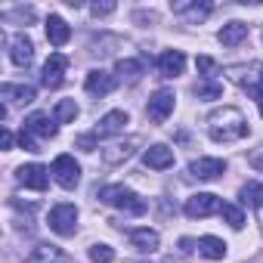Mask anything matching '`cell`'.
Listing matches in <instances>:
<instances>
[{
	"label": "cell",
	"mask_w": 263,
	"mask_h": 263,
	"mask_svg": "<svg viewBox=\"0 0 263 263\" xmlns=\"http://www.w3.org/2000/svg\"><path fill=\"white\" fill-rule=\"evenodd\" d=\"M251 134L248 127V118L235 108V105H223V108H214L208 115V137L214 143H238Z\"/></svg>",
	"instance_id": "obj_1"
},
{
	"label": "cell",
	"mask_w": 263,
	"mask_h": 263,
	"mask_svg": "<svg viewBox=\"0 0 263 263\" xmlns=\"http://www.w3.org/2000/svg\"><path fill=\"white\" fill-rule=\"evenodd\" d=\"M96 198H99L102 204H108V208H118V211L130 214V217H140V214H146V201H143V198H140L134 189L118 186V183H111V186H102V189L96 192Z\"/></svg>",
	"instance_id": "obj_2"
},
{
	"label": "cell",
	"mask_w": 263,
	"mask_h": 263,
	"mask_svg": "<svg viewBox=\"0 0 263 263\" xmlns=\"http://www.w3.org/2000/svg\"><path fill=\"white\" fill-rule=\"evenodd\" d=\"M47 223H50V229H53L56 235L71 238V235L78 232V208H74L71 201H59V204H53V208H50Z\"/></svg>",
	"instance_id": "obj_3"
},
{
	"label": "cell",
	"mask_w": 263,
	"mask_h": 263,
	"mask_svg": "<svg viewBox=\"0 0 263 263\" xmlns=\"http://www.w3.org/2000/svg\"><path fill=\"white\" fill-rule=\"evenodd\" d=\"M183 211H186V217H192V220H204V217L223 211V198H220V195H211V192H198V195L186 198Z\"/></svg>",
	"instance_id": "obj_4"
},
{
	"label": "cell",
	"mask_w": 263,
	"mask_h": 263,
	"mask_svg": "<svg viewBox=\"0 0 263 263\" xmlns=\"http://www.w3.org/2000/svg\"><path fill=\"white\" fill-rule=\"evenodd\" d=\"M50 174H53V180H56L62 189H74V186L81 183V164H78L71 155H59V158L53 161Z\"/></svg>",
	"instance_id": "obj_5"
},
{
	"label": "cell",
	"mask_w": 263,
	"mask_h": 263,
	"mask_svg": "<svg viewBox=\"0 0 263 263\" xmlns=\"http://www.w3.org/2000/svg\"><path fill=\"white\" fill-rule=\"evenodd\" d=\"M174 105H177V96H174V90H167V87H161V90H155L152 93V99H149V118L155 121V124H164L171 115H174Z\"/></svg>",
	"instance_id": "obj_6"
},
{
	"label": "cell",
	"mask_w": 263,
	"mask_h": 263,
	"mask_svg": "<svg viewBox=\"0 0 263 263\" xmlns=\"http://www.w3.org/2000/svg\"><path fill=\"white\" fill-rule=\"evenodd\" d=\"M226 174V161L223 158H195L189 164V177L192 180H201V183H211V180H220Z\"/></svg>",
	"instance_id": "obj_7"
},
{
	"label": "cell",
	"mask_w": 263,
	"mask_h": 263,
	"mask_svg": "<svg viewBox=\"0 0 263 263\" xmlns=\"http://www.w3.org/2000/svg\"><path fill=\"white\" fill-rule=\"evenodd\" d=\"M16 180L25 186V189H34V192H44L50 186V171L44 164H22L16 171Z\"/></svg>",
	"instance_id": "obj_8"
},
{
	"label": "cell",
	"mask_w": 263,
	"mask_h": 263,
	"mask_svg": "<svg viewBox=\"0 0 263 263\" xmlns=\"http://www.w3.org/2000/svg\"><path fill=\"white\" fill-rule=\"evenodd\" d=\"M171 10H174V16L186 19L189 25H198V22H204L214 13L211 4H198V0H180V4H171Z\"/></svg>",
	"instance_id": "obj_9"
},
{
	"label": "cell",
	"mask_w": 263,
	"mask_h": 263,
	"mask_svg": "<svg viewBox=\"0 0 263 263\" xmlns=\"http://www.w3.org/2000/svg\"><path fill=\"white\" fill-rule=\"evenodd\" d=\"M115 84H118L115 74H108V71H102V68H93V71H87L84 90H87L93 99H102V96H108V93L115 90Z\"/></svg>",
	"instance_id": "obj_10"
},
{
	"label": "cell",
	"mask_w": 263,
	"mask_h": 263,
	"mask_svg": "<svg viewBox=\"0 0 263 263\" xmlns=\"http://www.w3.org/2000/svg\"><path fill=\"white\" fill-rule=\"evenodd\" d=\"M22 130H28L31 137H41V140H53L59 127H56V118H50L47 111H34V115L25 118Z\"/></svg>",
	"instance_id": "obj_11"
},
{
	"label": "cell",
	"mask_w": 263,
	"mask_h": 263,
	"mask_svg": "<svg viewBox=\"0 0 263 263\" xmlns=\"http://www.w3.org/2000/svg\"><path fill=\"white\" fill-rule=\"evenodd\" d=\"M65 68H68V59H65L62 53H50V59L44 62V71H41V84H44L47 90L59 87L62 78H65Z\"/></svg>",
	"instance_id": "obj_12"
},
{
	"label": "cell",
	"mask_w": 263,
	"mask_h": 263,
	"mask_svg": "<svg viewBox=\"0 0 263 263\" xmlns=\"http://www.w3.org/2000/svg\"><path fill=\"white\" fill-rule=\"evenodd\" d=\"M140 143H143L140 137L118 140V143H111V146H105V149H102V161H105V164H121V161H127L130 155L137 152V146H140Z\"/></svg>",
	"instance_id": "obj_13"
},
{
	"label": "cell",
	"mask_w": 263,
	"mask_h": 263,
	"mask_svg": "<svg viewBox=\"0 0 263 263\" xmlns=\"http://www.w3.org/2000/svg\"><path fill=\"white\" fill-rule=\"evenodd\" d=\"M127 124H130L127 111H124V108H115V111H105V115L99 118V124H96L93 134H96L99 140H102V137H115V134H121Z\"/></svg>",
	"instance_id": "obj_14"
},
{
	"label": "cell",
	"mask_w": 263,
	"mask_h": 263,
	"mask_svg": "<svg viewBox=\"0 0 263 263\" xmlns=\"http://www.w3.org/2000/svg\"><path fill=\"white\" fill-rule=\"evenodd\" d=\"M10 59H13V65H19V68H28V65H31V59H34V44H31L28 34L19 31V34L10 41Z\"/></svg>",
	"instance_id": "obj_15"
},
{
	"label": "cell",
	"mask_w": 263,
	"mask_h": 263,
	"mask_svg": "<svg viewBox=\"0 0 263 263\" xmlns=\"http://www.w3.org/2000/svg\"><path fill=\"white\" fill-rule=\"evenodd\" d=\"M155 68L161 78H180L183 68H186V56L180 50H164L158 59H155Z\"/></svg>",
	"instance_id": "obj_16"
},
{
	"label": "cell",
	"mask_w": 263,
	"mask_h": 263,
	"mask_svg": "<svg viewBox=\"0 0 263 263\" xmlns=\"http://www.w3.org/2000/svg\"><path fill=\"white\" fill-rule=\"evenodd\" d=\"M143 161L152 171H167V167H174V149L164 146V143H155V146H149L143 152Z\"/></svg>",
	"instance_id": "obj_17"
},
{
	"label": "cell",
	"mask_w": 263,
	"mask_h": 263,
	"mask_svg": "<svg viewBox=\"0 0 263 263\" xmlns=\"http://www.w3.org/2000/svg\"><path fill=\"white\" fill-rule=\"evenodd\" d=\"M130 245H134L140 254H152V251H158V245H161V235L155 232V229H149V226H143V229H130Z\"/></svg>",
	"instance_id": "obj_18"
},
{
	"label": "cell",
	"mask_w": 263,
	"mask_h": 263,
	"mask_svg": "<svg viewBox=\"0 0 263 263\" xmlns=\"http://www.w3.org/2000/svg\"><path fill=\"white\" fill-rule=\"evenodd\" d=\"M115 74H118V81L137 84V81L146 74V62H143V59H118V62H115Z\"/></svg>",
	"instance_id": "obj_19"
},
{
	"label": "cell",
	"mask_w": 263,
	"mask_h": 263,
	"mask_svg": "<svg viewBox=\"0 0 263 263\" xmlns=\"http://www.w3.org/2000/svg\"><path fill=\"white\" fill-rule=\"evenodd\" d=\"M25 263H71V260H68L65 251L56 248V245H37V248L25 257Z\"/></svg>",
	"instance_id": "obj_20"
},
{
	"label": "cell",
	"mask_w": 263,
	"mask_h": 263,
	"mask_svg": "<svg viewBox=\"0 0 263 263\" xmlns=\"http://www.w3.org/2000/svg\"><path fill=\"white\" fill-rule=\"evenodd\" d=\"M0 96H4L7 102L31 105L34 102V87H28V84H4V87H0Z\"/></svg>",
	"instance_id": "obj_21"
},
{
	"label": "cell",
	"mask_w": 263,
	"mask_h": 263,
	"mask_svg": "<svg viewBox=\"0 0 263 263\" xmlns=\"http://www.w3.org/2000/svg\"><path fill=\"white\" fill-rule=\"evenodd\" d=\"M68 37H71V28L65 25V19H62V16H50V19H47V41H50L53 47H65Z\"/></svg>",
	"instance_id": "obj_22"
},
{
	"label": "cell",
	"mask_w": 263,
	"mask_h": 263,
	"mask_svg": "<svg viewBox=\"0 0 263 263\" xmlns=\"http://www.w3.org/2000/svg\"><path fill=\"white\" fill-rule=\"evenodd\" d=\"M245 37H248V25H245V22H229V25H223V28L217 31V41H220L223 47H238Z\"/></svg>",
	"instance_id": "obj_23"
},
{
	"label": "cell",
	"mask_w": 263,
	"mask_h": 263,
	"mask_svg": "<svg viewBox=\"0 0 263 263\" xmlns=\"http://www.w3.org/2000/svg\"><path fill=\"white\" fill-rule=\"evenodd\" d=\"M198 254L204 260H223L226 257V241L217 238V235H201L198 238Z\"/></svg>",
	"instance_id": "obj_24"
},
{
	"label": "cell",
	"mask_w": 263,
	"mask_h": 263,
	"mask_svg": "<svg viewBox=\"0 0 263 263\" xmlns=\"http://www.w3.org/2000/svg\"><path fill=\"white\" fill-rule=\"evenodd\" d=\"M238 201H241L245 208H254V211H260V208H263V183H260V180H251V183H245V186L238 189Z\"/></svg>",
	"instance_id": "obj_25"
},
{
	"label": "cell",
	"mask_w": 263,
	"mask_h": 263,
	"mask_svg": "<svg viewBox=\"0 0 263 263\" xmlns=\"http://www.w3.org/2000/svg\"><path fill=\"white\" fill-rule=\"evenodd\" d=\"M192 93H195L198 99H220V96H223V84L214 81V78H201V81L192 87Z\"/></svg>",
	"instance_id": "obj_26"
},
{
	"label": "cell",
	"mask_w": 263,
	"mask_h": 263,
	"mask_svg": "<svg viewBox=\"0 0 263 263\" xmlns=\"http://www.w3.org/2000/svg\"><path fill=\"white\" fill-rule=\"evenodd\" d=\"M0 19L4 22H19V25H31L37 19V13H34V7H13V10L0 13Z\"/></svg>",
	"instance_id": "obj_27"
},
{
	"label": "cell",
	"mask_w": 263,
	"mask_h": 263,
	"mask_svg": "<svg viewBox=\"0 0 263 263\" xmlns=\"http://www.w3.org/2000/svg\"><path fill=\"white\" fill-rule=\"evenodd\" d=\"M78 111H81V108H78V102H74V99H59V102H56V115H53V118H56V124H71V121L78 118Z\"/></svg>",
	"instance_id": "obj_28"
},
{
	"label": "cell",
	"mask_w": 263,
	"mask_h": 263,
	"mask_svg": "<svg viewBox=\"0 0 263 263\" xmlns=\"http://www.w3.org/2000/svg\"><path fill=\"white\" fill-rule=\"evenodd\" d=\"M220 217H223L232 229H241V226H245V214H241V208H238V204H226V201H223Z\"/></svg>",
	"instance_id": "obj_29"
},
{
	"label": "cell",
	"mask_w": 263,
	"mask_h": 263,
	"mask_svg": "<svg viewBox=\"0 0 263 263\" xmlns=\"http://www.w3.org/2000/svg\"><path fill=\"white\" fill-rule=\"evenodd\" d=\"M87 254H90V260H93V263H111V260H115V251H111L108 245H102V241L90 245V251H87Z\"/></svg>",
	"instance_id": "obj_30"
},
{
	"label": "cell",
	"mask_w": 263,
	"mask_h": 263,
	"mask_svg": "<svg viewBox=\"0 0 263 263\" xmlns=\"http://www.w3.org/2000/svg\"><path fill=\"white\" fill-rule=\"evenodd\" d=\"M195 65H198V71H201L204 78H214V74L220 71V68H217V62H214L211 56H198V59H195Z\"/></svg>",
	"instance_id": "obj_31"
},
{
	"label": "cell",
	"mask_w": 263,
	"mask_h": 263,
	"mask_svg": "<svg viewBox=\"0 0 263 263\" xmlns=\"http://www.w3.org/2000/svg\"><path fill=\"white\" fill-rule=\"evenodd\" d=\"M19 146L25 149V152H41V146H37V140L28 134V130H19Z\"/></svg>",
	"instance_id": "obj_32"
},
{
	"label": "cell",
	"mask_w": 263,
	"mask_h": 263,
	"mask_svg": "<svg viewBox=\"0 0 263 263\" xmlns=\"http://www.w3.org/2000/svg\"><path fill=\"white\" fill-rule=\"evenodd\" d=\"M96 134H84V137H78V149L81 152H96Z\"/></svg>",
	"instance_id": "obj_33"
},
{
	"label": "cell",
	"mask_w": 263,
	"mask_h": 263,
	"mask_svg": "<svg viewBox=\"0 0 263 263\" xmlns=\"http://www.w3.org/2000/svg\"><path fill=\"white\" fill-rule=\"evenodd\" d=\"M248 164H251L254 171H263V143H260L257 149H251V152H248Z\"/></svg>",
	"instance_id": "obj_34"
},
{
	"label": "cell",
	"mask_w": 263,
	"mask_h": 263,
	"mask_svg": "<svg viewBox=\"0 0 263 263\" xmlns=\"http://www.w3.org/2000/svg\"><path fill=\"white\" fill-rule=\"evenodd\" d=\"M90 13L99 19V16H111L115 13V4H111V0H105V4H90Z\"/></svg>",
	"instance_id": "obj_35"
},
{
	"label": "cell",
	"mask_w": 263,
	"mask_h": 263,
	"mask_svg": "<svg viewBox=\"0 0 263 263\" xmlns=\"http://www.w3.org/2000/svg\"><path fill=\"white\" fill-rule=\"evenodd\" d=\"M180 251L183 254H192V251H198V241L195 238H180Z\"/></svg>",
	"instance_id": "obj_36"
},
{
	"label": "cell",
	"mask_w": 263,
	"mask_h": 263,
	"mask_svg": "<svg viewBox=\"0 0 263 263\" xmlns=\"http://www.w3.org/2000/svg\"><path fill=\"white\" fill-rule=\"evenodd\" d=\"M248 93H251L254 99H260V96H263V65H260V78H257V84H254Z\"/></svg>",
	"instance_id": "obj_37"
},
{
	"label": "cell",
	"mask_w": 263,
	"mask_h": 263,
	"mask_svg": "<svg viewBox=\"0 0 263 263\" xmlns=\"http://www.w3.org/2000/svg\"><path fill=\"white\" fill-rule=\"evenodd\" d=\"M134 19H137V22H158V16H155V13H143V10H140V13H134Z\"/></svg>",
	"instance_id": "obj_38"
},
{
	"label": "cell",
	"mask_w": 263,
	"mask_h": 263,
	"mask_svg": "<svg viewBox=\"0 0 263 263\" xmlns=\"http://www.w3.org/2000/svg\"><path fill=\"white\" fill-rule=\"evenodd\" d=\"M4 149H13V134L10 130H4Z\"/></svg>",
	"instance_id": "obj_39"
},
{
	"label": "cell",
	"mask_w": 263,
	"mask_h": 263,
	"mask_svg": "<svg viewBox=\"0 0 263 263\" xmlns=\"http://www.w3.org/2000/svg\"><path fill=\"white\" fill-rule=\"evenodd\" d=\"M257 108H260V118H263V96L257 99Z\"/></svg>",
	"instance_id": "obj_40"
},
{
	"label": "cell",
	"mask_w": 263,
	"mask_h": 263,
	"mask_svg": "<svg viewBox=\"0 0 263 263\" xmlns=\"http://www.w3.org/2000/svg\"><path fill=\"white\" fill-rule=\"evenodd\" d=\"M164 263H180V260L177 257H164Z\"/></svg>",
	"instance_id": "obj_41"
},
{
	"label": "cell",
	"mask_w": 263,
	"mask_h": 263,
	"mask_svg": "<svg viewBox=\"0 0 263 263\" xmlns=\"http://www.w3.org/2000/svg\"><path fill=\"white\" fill-rule=\"evenodd\" d=\"M260 223H263V208H260Z\"/></svg>",
	"instance_id": "obj_42"
}]
</instances>
